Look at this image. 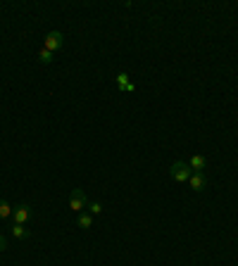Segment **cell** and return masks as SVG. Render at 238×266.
<instances>
[{"label":"cell","mask_w":238,"mask_h":266,"mask_svg":"<svg viewBox=\"0 0 238 266\" xmlns=\"http://www.w3.org/2000/svg\"><path fill=\"white\" fill-rule=\"evenodd\" d=\"M191 166L186 164V162H174L172 166H169V176H172L174 181H179V183H188V178H191Z\"/></svg>","instance_id":"1"},{"label":"cell","mask_w":238,"mask_h":266,"mask_svg":"<svg viewBox=\"0 0 238 266\" xmlns=\"http://www.w3.org/2000/svg\"><path fill=\"white\" fill-rule=\"evenodd\" d=\"M86 207H88V198H86V193H83L81 188H74V190H72V198H69V209L81 214Z\"/></svg>","instance_id":"2"},{"label":"cell","mask_w":238,"mask_h":266,"mask_svg":"<svg viewBox=\"0 0 238 266\" xmlns=\"http://www.w3.org/2000/svg\"><path fill=\"white\" fill-rule=\"evenodd\" d=\"M31 216H34L31 207L22 202V204H17V207H14V212H12V224H24V226H27L29 221H31Z\"/></svg>","instance_id":"3"},{"label":"cell","mask_w":238,"mask_h":266,"mask_svg":"<svg viewBox=\"0 0 238 266\" xmlns=\"http://www.w3.org/2000/svg\"><path fill=\"white\" fill-rule=\"evenodd\" d=\"M62 43H65L62 33H60V31H50V33L45 36V40H43V48H45V50H50V53H55V50H60V48H62Z\"/></svg>","instance_id":"4"},{"label":"cell","mask_w":238,"mask_h":266,"mask_svg":"<svg viewBox=\"0 0 238 266\" xmlns=\"http://www.w3.org/2000/svg\"><path fill=\"white\" fill-rule=\"evenodd\" d=\"M188 183H191V188L196 190V193H202L205 188H207V176L200 171H193L191 173V178H188Z\"/></svg>","instance_id":"5"},{"label":"cell","mask_w":238,"mask_h":266,"mask_svg":"<svg viewBox=\"0 0 238 266\" xmlns=\"http://www.w3.org/2000/svg\"><path fill=\"white\" fill-rule=\"evenodd\" d=\"M188 166H191V171H200V173H205L207 160H205L202 155H193V157H191V162H188Z\"/></svg>","instance_id":"6"},{"label":"cell","mask_w":238,"mask_h":266,"mask_svg":"<svg viewBox=\"0 0 238 266\" xmlns=\"http://www.w3.org/2000/svg\"><path fill=\"white\" fill-rule=\"evenodd\" d=\"M10 233H12V238H17V240H27L29 235H31L24 224H12V226H10Z\"/></svg>","instance_id":"7"},{"label":"cell","mask_w":238,"mask_h":266,"mask_svg":"<svg viewBox=\"0 0 238 266\" xmlns=\"http://www.w3.org/2000/svg\"><path fill=\"white\" fill-rule=\"evenodd\" d=\"M77 226H79V228H86V231H88V228L93 226V216H91L88 212L77 214Z\"/></svg>","instance_id":"8"},{"label":"cell","mask_w":238,"mask_h":266,"mask_svg":"<svg viewBox=\"0 0 238 266\" xmlns=\"http://www.w3.org/2000/svg\"><path fill=\"white\" fill-rule=\"evenodd\" d=\"M14 207H10L5 200H0V219H12Z\"/></svg>","instance_id":"9"},{"label":"cell","mask_w":238,"mask_h":266,"mask_svg":"<svg viewBox=\"0 0 238 266\" xmlns=\"http://www.w3.org/2000/svg\"><path fill=\"white\" fill-rule=\"evenodd\" d=\"M53 55H55V53H50V50H45V48H40L39 60L43 62V65H50V62H53Z\"/></svg>","instance_id":"10"},{"label":"cell","mask_w":238,"mask_h":266,"mask_svg":"<svg viewBox=\"0 0 238 266\" xmlns=\"http://www.w3.org/2000/svg\"><path fill=\"white\" fill-rule=\"evenodd\" d=\"M86 209H88L91 216H98V214H103V204H100V202H88V207H86Z\"/></svg>","instance_id":"11"},{"label":"cell","mask_w":238,"mask_h":266,"mask_svg":"<svg viewBox=\"0 0 238 266\" xmlns=\"http://www.w3.org/2000/svg\"><path fill=\"white\" fill-rule=\"evenodd\" d=\"M126 83H129V74H124V71H121V74H117V86L121 88V91L126 88Z\"/></svg>","instance_id":"12"},{"label":"cell","mask_w":238,"mask_h":266,"mask_svg":"<svg viewBox=\"0 0 238 266\" xmlns=\"http://www.w3.org/2000/svg\"><path fill=\"white\" fill-rule=\"evenodd\" d=\"M7 250V240H5V235L0 233V252H5Z\"/></svg>","instance_id":"13"}]
</instances>
